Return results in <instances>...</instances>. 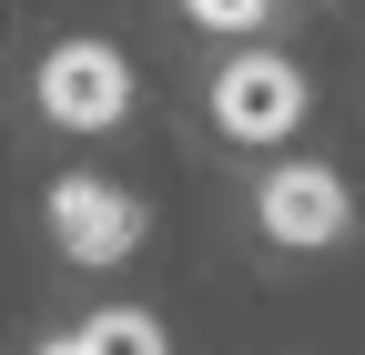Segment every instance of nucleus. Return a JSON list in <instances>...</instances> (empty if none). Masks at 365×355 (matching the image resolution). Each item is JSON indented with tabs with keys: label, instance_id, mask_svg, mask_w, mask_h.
Returning <instances> with one entry per match:
<instances>
[{
	"label": "nucleus",
	"instance_id": "7",
	"mask_svg": "<svg viewBox=\"0 0 365 355\" xmlns=\"http://www.w3.org/2000/svg\"><path fill=\"white\" fill-rule=\"evenodd\" d=\"M41 355H91V345H41Z\"/></svg>",
	"mask_w": 365,
	"mask_h": 355
},
{
	"label": "nucleus",
	"instance_id": "5",
	"mask_svg": "<svg viewBox=\"0 0 365 355\" xmlns=\"http://www.w3.org/2000/svg\"><path fill=\"white\" fill-rule=\"evenodd\" d=\"M81 345H91V355H163V325H153V315H91Z\"/></svg>",
	"mask_w": 365,
	"mask_h": 355
},
{
	"label": "nucleus",
	"instance_id": "1",
	"mask_svg": "<svg viewBox=\"0 0 365 355\" xmlns=\"http://www.w3.org/2000/svg\"><path fill=\"white\" fill-rule=\"evenodd\" d=\"M122 102H132V71H122V51H102V41H71V51L41 61V112L51 122L102 132V122H122Z\"/></svg>",
	"mask_w": 365,
	"mask_h": 355
},
{
	"label": "nucleus",
	"instance_id": "3",
	"mask_svg": "<svg viewBox=\"0 0 365 355\" xmlns=\"http://www.w3.org/2000/svg\"><path fill=\"white\" fill-rule=\"evenodd\" d=\"M51 234H61V254H81V264H122L132 244H143V213H132L112 183H61V193H51Z\"/></svg>",
	"mask_w": 365,
	"mask_h": 355
},
{
	"label": "nucleus",
	"instance_id": "2",
	"mask_svg": "<svg viewBox=\"0 0 365 355\" xmlns=\"http://www.w3.org/2000/svg\"><path fill=\"white\" fill-rule=\"evenodd\" d=\"M213 112H223V132H244V143H274V132H294V122H304V81H294V61L254 51V61L223 71Z\"/></svg>",
	"mask_w": 365,
	"mask_h": 355
},
{
	"label": "nucleus",
	"instance_id": "4",
	"mask_svg": "<svg viewBox=\"0 0 365 355\" xmlns=\"http://www.w3.org/2000/svg\"><path fill=\"white\" fill-rule=\"evenodd\" d=\"M264 234H274V244H335V234H345V183L314 173V163L274 173V183H264Z\"/></svg>",
	"mask_w": 365,
	"mask_h": 355
},
{
	"label": "nucleus",
	"instance_id": "6",
	"mask_svg": "<svg viewBox=\"0 0 365 355\" xmlns=\"http://www.w3.org/2000/svg\"><path fill=\"white\" fill-rule=\"evenodd\" d=\"M193 21H213V31H244V21H264V0H193Z\"/></svg>",
	"mask_w": 365,
	"mask_h": 355
}]
</instances>
